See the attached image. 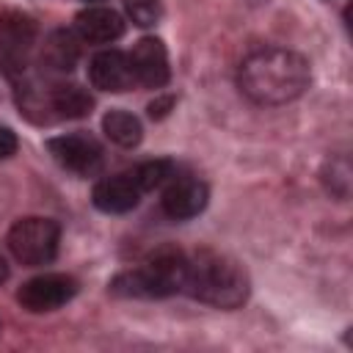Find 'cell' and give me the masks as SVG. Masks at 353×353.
Instances as JSON below:
<instances>
[{"mask_svg":"<svg viewBox=\"0 0 353 353\" xmlns=\"http://www.w3.org/2000/svg\"><path fill=\"white\" fill-rule=\"evenodd\" d=\"M309 77L303 55L281 47H265L240 63L237 85L256 105H284L309 88Z\"/></svg>","mask_w":353,"mask_h":353,"instance_id":"1","label":"cell"},{"mask_svg":"<svg viewBox=\"0 0 353 353\" xmlns=\"http://www.w3.org/2000/svg\"><path fill=\"white\" fill-rule=\"evenodd\" d=\"M182 292L215 309H237L248 298V276L232 256L204 248L185 256Z\"/></svg>","mask_w":353,"mask_h":353,"instance_id":"2","label":"cell"},{"mask_svg":"<svg viewBox=\"0 0 353 353\" xmlns=\"http://www.w3.org/2000/svg\"><path fill=\"white\" fill-rule=\"evenodd\" d=\"M185 254L176 248H160L141 268L124 270L110 281V292L119 298H168L182 292Z\"/></svg>","mask_w":353,"mask_h":353,"instance_id":"3","label":"cell"},{"mask_svg":"<svg viewBox=\"0 0 353 353\" xmlns=\"http://www.w3.org/2000/svg\"><path fill=\"white\" fill-rule=\"evenodd\" d=\"M61 226L52 218H22L8 232V248L22 265H47L55 259Z\"/></svg>","mask_w":353,"mask_h":353,"instance_id":"4","label":"cell"},{"mask_svg":"<svg viewBox=\"0 0 353 353\" xmlns=\"http://www.w3.org/2000/svg\"><path fill=\"white\" fill-rule=\"evenodd\" d=\"M36 47V22L19 11L0 14V72L6 77H19Z\"/></svg>","mask_w":353,"mask_h":353,"instance_id":"5","label":"cell"},{"mask_svg":"<svg viewBox=\"0 0 353 353\" xmlns=\"http://www.w3.org/2000/svg\"><path fill=\"white\" fill-rule=\"evenodd\" d=\"M77 292V281L66 273H41L30 281H25L17 292V301L28 312H55L63 303H69Z\"/></svg>","mask_w":353,"mask_h":353,"instance_id":"6","label":"cell"},{"mask_svg":"<svg viewBox=\"0 0 353 353\" xmlns=\"http://www.w3.org/2000/svg\"><path fill=\"white\" fill-rule=\"evenodd\" d=\"M47 149L58 165H63L66 171H74L80 176L97 174L102 165V146L97 143V138H91L85 132H69V135L50 138Z\"/></svg>","mask_w":353,"mask_h":353,"instance_id":"7","label":"cell"},{"mask_svg":"<svg viewBox=\"0 0 353 353\" xmlns=\"http://www.w3.org/2000/svg\"><path fill=\"white\" fill-rule=\"evenodd\" d=\"M130 66H132V74H135V83L146 85V88H163L171 77V69H168V52H165V44L160 39H141L132 52H130Z\"/></svg>","mask_w":353,"mask_h":353,"instance_id":"8","label":"cell"},{"mask_svg":"<svg viewBox=\"0 0 353 353\" xmlns=\"http://www.w3.org/2000/svg\"><path fill=\"white\" fill-rule=\"evenodd\" d=\"M88 74H91L94 88H99V91L121 94V91H127V88L135 85V74H132V66H130V55L121 52V50H102V52H97V55L91 58Z\"/></svg>","mask_w":353,"mask_h":353,"instance_id":"9","label":"cell"},{"mask_svg":"<svg viewBox=\"0 0 353 353\" xmlns=\"http://www.w3.org/2000/svg\"><path fill=\"white\" fill-rule=\"evenodd\" d=\"M160 204H163V212L168 218L188 221L207 207V185L201 179H193V176L171 179L168 188L163 190Z\"/></svg>","mask_w":353,"mask_h":353,"instance_id":"10","label":"cell"},{"mask_svg":"<svg viewBox=\"0 0 353 353\" xmlns=\"http://www.w3.org/2000/svg\"><path fill=\"white\" fill-rule=\"evenodd\" d=\"M141 193L143 190L138 188L132 174H116V176H105L94 185L91 201H94L97 210H102L108 215H121V212H130L138 204Z\"/></svg>","mask_w":353,"mask_h":353,"instance_id":"11","label":"cell"},{"mask_svg":"<svg viewBox=\"0 0 353 353\" xmlns=\"http://www.w3.org/2000/svg\"><path fill=\"white\" fill-rule=\"evenodd\" d=\"M74 33L91 44H110L124 33V19L105 6H88L74 17Z\"/></svg>","mask_w":353,"mask_h":353,"instance_id":"12","label":"cell"},{"mask_svg":"<svg viewBox=\"0 0 353 353\" xmlns=\"http://www.w3.org/2000/svg\"><path fill=\"white\" fill-rule=\"evenodd\" d=\"M80 58V41L72 30H52L44 41L41 61L50 72H72Z\"/></svg>","mask_w":353,"mask_h":353,"instance_id":"13","label":"cell"},{"mask_svg":"<svg viewBox=\"0 0 353 353\" xmlns=\"http://www.w3.org/2000/svg\"><path fill=\"white\" fill-rule=\"evenodd\" d=\"M47 105H50V110H55L58 119H83V116L91 113L94 99H91V94L83 85L61 83V85H55L50 91Z\"/></svg>","mask_w":353,"mask_h":353,"instance_id":"14","label":"cell"},{"mask_svg":"<svg viewBox=\"0 0 353 353\" xmlns=\"http://www.w3.org/2000/svg\"><path fill=\"white\" fill-rule=\"evenodd\" d=\"M102 130H105V135L116 146H124V149L138 146L141 143V135H143V127H141L138 116H132L127 110H110L102 119Z\"/></svg>","mask_w":353,"mask_h":353,"instance_id":"15","label":"cell"},{"mask_svg":"<svg viewBox=\"0 0 353 353\" xmlns=\"http://www.w3.org/2000/svg\"><path fill=\"white\" fill-rule=\"evenodd\" d=\"M132 179L138 182L141 190H154V188L174 179V163L163 160V157L160 160H146L132 171Z\"/></svg>","mask_w":353,"mask_h":353,"instance_id":"16","label":"cell"},{"mask_svg":"<svg viewBox=\"0 0 353 353\" xmlns=\"http://www.w3.org/2000/svg\"><path fill=\"white\" fill-rule=\"evenodd\" d=\"M124 11L127 17L141 25V28H152L160 22L163 17V3L160 0H124Z\"/></svg>","mask_w":353,"mask_h":353,"instance_id":"17","label":"cell"},{"mask_svg":"<svg viewBox=\"0 0 353 353\" xmlns=\"http://www.w3.org/2000/svg\"><path fill=\"white\" fill-rule=\"evenodd\" d=\"M17 152V135L8 127H0V160L11 157Z\"/></svg>","mask_w":353,"mask_h":353,"instance_id":"18","label":"cell"},{"mask_svg":"<svg viewBox=\"0 0 353 353\" xmlns=\"http://www.w3.org/2000/svg\"><path fill=\"white\" fill-rule=\"evenodd\" d=\"M171 108H174V97H160V99H154V102L149 105V116H152V119H163Z\"/></svg>","mask_w":353,"mask_h":353,"instance_id":"19","label":"cell"},{"mask_svg":"<svg viewBox=\"0 0 353 353\" xmlns=\"http://www.w3.org/2000/svg\"><path fill=\"white\" fill-rule=\"evenodd\" d=\"M8 279V265H6V259H3V254H0V284Z\"/></svg>","mask_w":353,"mask_h":353,"instance_id":"20","label":"cell"},{"mask_svg":"<svg viewBox=\"0 0 353 353\" xmlns=\"http://www.w3.org/2000/svg\"><path fill=\"white\" fill-rule=\"evenodd\" d=\"M85 3H99V0H85Z\"/></svg>","mask_w":353,"mask_h":353,"instance_id":"21","label":"cell"}]
</instances>
